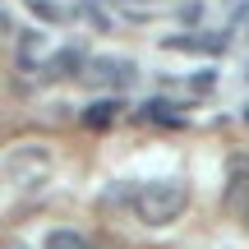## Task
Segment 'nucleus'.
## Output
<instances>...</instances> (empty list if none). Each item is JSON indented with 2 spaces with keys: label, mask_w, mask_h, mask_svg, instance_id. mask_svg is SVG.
Segmentation results:
<instances>
[{
  "label": "nucleus",
  "mask_w": 249,
  "mask_h": 249,
  "mask_svg": "<svg viewBox=\"0 0 249 249\" xmlns=\"http://www.w3.org/2000/svg\"><path fill=\"white\" fill-rule=\"evenodd\" d=\"M185 203H189V189H185V180H171V176H161V180H143V189H139V222L143 226H171L180 213H185Z\"/></svg>",
  "instance_id": "f257e3e1"
},
{
  "label": "nucleus",
  "mask_w": 249,
  "mask_h": 249,
  "mask_svg": "<svg viewBox=\"0 0 249 249\" xmlns=\"http://www.w3.org/2000/svg\"><path fill=\"white\" fill-rule=\"evenodd\" d=\"M79 79H83V83H92V88L124 92V88H134L139 70H134V60H120V55H92V60L83 65V74H79Z\"/></svg>",
  "instance_id": "f03ea898"
},
{
  "label": "nucleus",
  "mask_w": 249,
  "mask_h": 249,
  "mask_svg": "<svg viewBox=\"0 0 249 249\" xmlns=\"http://www.w3.org/2000/svg\"><path fill=\"white\" fill-rule=\"evenodd\" d=\"M46 60H51V65H46V74H51V79H74V74H83V65H88L79 46H65V51H51Z\"/></svg>",
  "instance_id": "7ed1b4c3"
},
{
  "label": "nucleus",
  "mask_w": 249,
  "mask_h": 249,
  "mask_svg": "<svg viewBox=\"0 0 249 249\" xmlns=\"http://www.w3.org/2000/svg\"><path fill=\"white\" fill-rule=\"evenodd\" d=\"M139 189L143 185H134V180H116V185L102 189V203H107V208H129V213H134V208H139Z\"/></svg>",
  "instance_id": "20e7f679"
},
{
  "label": "nucleus",
  "mask_w": 249,
  "mask_h": 249,
  "mask_svg": "<svg viewBox=\"0 0 249 249\" xmlns=\"http://www.w3.org/2000/svg\"><path fill=\"white\" fill-rule=\"evenodd\" d=\"M42 249H92V240H88V235H79L74 226H55V231H46Z\"/></svg>",
  "instance_id": "39448f33"
},
{
  "label": "nucleus",
  "mask_w": 249,
  "mask_h": 249,
  "mask_svg": "<svg viewBox=\"0 0 249 249\" xmlns=\"http://www.w3.org/2000/svg\"><path fill=\"white\" fill-rule=\"evenodd\" d=\"M161 46H166V51H171V46H176V51H222V46H226V37H161Z\"/></svg>",
  "instance_id": "423d86ee"
},
{
  "label": "nucleus",
  "mask_w": 249,
  "mask_h": 249,
  "mask_svg": "<svg viewBox=\"0 0 249 249\" xmlns=\"http://www.w3.org/2000/svg\"><path fill=\"white\" fill-rule=\"evenodd\" d=\"M116 116H120V102H97V107L83 111V124H88V129H111Z\"/></svg>",
  "instance_id": "0eeeda50"
},
{
  "label": "nucleus",
  "mask_w": 249,
  "mask_h": 249,
  "mask_svg": "<svg viewBox=\"0 0 249 249\" xmlns=\"http://www.w3.org/2000/svg\"><path fill=\"white\" fill-rule=\"evenodd\" d=\"M226 166H231V185H226V203H235L240 185H249V157H231Z\"/></svg>",
  "instance_id": "6e6552de"
},
{
  "label": "nucleus",
  "mask_w": 249,
  "mask_h": 249,
  "mask_svg": "<svg viewBox=\"0 0 249 249\" xmlns=\"http://www.w3.org/2000/svg\"><path fill=\"white\" fill-rule=\"evenodd\" d=\"M37 51H42V33H23V42H18V65H28V70L42 65V60H37Z\"/></svg>",
  "instance_id": "1a4fd4ad"
},
{
  "label": "nucleus",
  "mask_w": 249,
  "mask_h": 249,
  "mask_svg": "<svg viewBox=\"0 0 249 249\" xmlns=\"http://www.w3.org/2000/svg\"><path fill=\"white\" fill-rule=\"evenodd\" d=\"M74 14H83V18H92V28H97V33H111V18H107V14H102V9H97V5H92V0H83V5H79V9H74Z\"/></svg>",
  "instance_id": "9d476101"
},
{
  "label": "nucleus",
  "mask_w": 249,
  "mask_h": 249,
  "mask_svg": "<svg viewBox=\"0 0 249 249\" xmlns=\"http://www.w3.org/2000/svg\"><path fill=\"white\" fill-rule=\"evenodd\" d=\"M92 249H129V245L116 240V235H92Z\"/></svg>",
  "instance_id": "9b49d317"
},
{
  "label": "nucleus",
  "mask_w": 249,
  "mask_h": 249,
  "mask_svg": "<svg viewBox=\"0 0 249 249\" xmlns=\"http://www.w3.org/2000/svg\"><path fill=\"white\" fill-rule=\"evenodd\" d=\"M189 83H194V88H213V70H198Z\"/></svg>",
  "instance_id": "f8f14e48"
},
{
  "label": "nucleus",
  "mask_w": 249,
  "mask_h": 249,
  "mask_svg": "<svg viewBox=\"0 0 249 249\" xmlns=\"http://www.w3.org/2000/svg\"><path fill=\"white\" fill-rule=\"evenodd\" d=\"M5 249H18V240H5Z\"/></svg>",
  "instance_id": "ddd939ff"
},
{
  "label": "nucleus",
  "mask_w": 249,
  "mask_h": 249,
  "mask_svg": "<svg viewBox=\"0 0 249 249\" xmlns=\"http://www.w3.org/2000/svg\"><path fill=\"white\" fill-rule=\"evenodd\" d=\"M245 120H249V111H245Z\"/></svg>",
  "instance_id": "4468645a"
}]
</instances>
